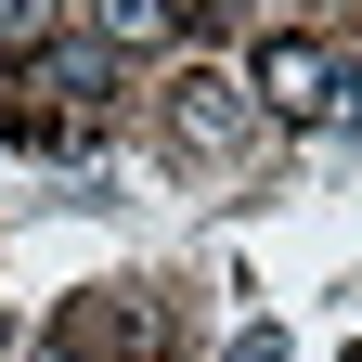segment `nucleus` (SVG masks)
I'll return each instance as SVG.
<instances>
[{"instance_id":"1","label":"nucleus","mask_w":362,"mask_h":362,"mask_svg":"<svg viewBox=\"0 0 362 362\" xmlns=\"http://www.w3.org/2000/svg\"><path fill=\"white\" fill-rule=\"evenodd\" d=\"M349 90H362L349 52H337V39H298V26H285V39H259V65H246V104H259V117H298V129H324Z\"/></svg>"},{"instance_id":"2","label":"nucleus","mask_w":362,"mask_h":362,"mask_svg":"<svg viewBox=\"0 0 362 362\" xmlns=\"http://www.w3.org/2000/svg\"><path fill=\"white\" fill-rule=\"evenodd\" d=\"M246 129H259L246 78H220V65H181V78H168V143H181V156H233Z\"/></svg>"},{"instance_id":"3","label":"nucleus","mask_w":362,"mask_h":362,"mask_svg":"<svg viewBox=\"0 0 362 362\" xmlns=\"http://www.w3.org/2000/svg\"><path fill=\"white\" fill-rule=\"evenodd\" d=\"M90 26H104V52H168V0H90Z\"/></svg>"},{"instance_id":"4","label":"nucleus","mask_w":362,"mask_h":362,"mask_svg":"<svg viewBox=\"0 0 362 362\" xmlns=\"http://www.w3.org/2000/svg\"><path fill=\"white\" fill-rule=\"evenodd\" d=\"M65 39V0H0V65H39Z\"/></svg>"},{"instance_id":"5","label":"nucleus","mask_w":362,"mask_h":362,"mask_svg":"<svg viewBox=\"0 0 362 362\" xmlns=\"http://www.w3.org/2000/svg\"><path fill=\"white\" fill-rule=\"evenodd\" d=\"M168 13H194V26H233V13H246V0H168Z\"/></svg>"},{"instance_id":"6","label":"nucleus","mask_w":362,"mask_h":362,"mask_svg":"<svg viewBox=\"0 0 362 362\" xmlns=\"http://www.w3.org/2000/svg\"><path fill=\"white\" fill-rule=\"evenodd\" d=\"M0 362H13V310H0Z\"/></svg>"},{"instance_id":"7","label":"nucleus","mask_w":362,"mask_h":362,"mask_svg":"<svg viewBox=\"0 0 362 362\" xmlns=\"http://www.w3.org/2000/svg\"><path fill=\"white\" fill-rule=\"evenodd\" d=\"M52 362H65V349H52Z\"/></svg>"}]
</instances>
